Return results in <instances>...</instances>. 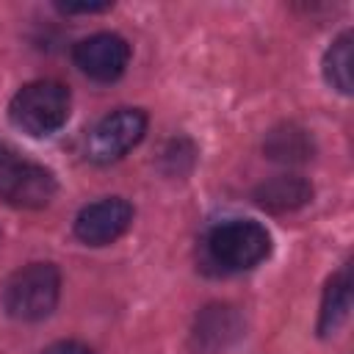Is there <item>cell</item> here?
Masks as SVG:
<instances>
[{
  "mask_svg": "<svg viewBox=\"0 0 354 354\" xmlns=\"http://www.w3.org/2000/svg\"><path fill=\"white\" fill-rule=\"evenodd\" d=\"M263 149L277 163H304L307 158H313V138L296 124H282L268 133Z\"/></svg>",
  "mask_w": 354,
  "mask_h": 354,
  "instance_id": "obj_9",
  "label": "cell"
},
{
  "mask_svg": "<svg viewBox=\"0 0 354 354\" xmlns=\"http://www.w3.org/2000/svg\"><path fill=\"white\" fill-rule=\"evenodd\" d=\"M108 8L111 3H58V11L64 14H100Z\"/></svg>",
  "mask_w": 354,
  "mask_h": 354,
  "instance_id": "obj_14",
  "label": "cell"
},
{
  "mask_svg": "<svg viewBox=\"0 0 354 354\" xmlns=\"http://www.w3.org/2000/svg\"><path fill=\"white\" fill-rule=\"evenodd\" d=\"M324 77L340 94H351V33H340L324 55Z\"/></svg>",
  "mask_w": 354,
  "mask_h": 354,
  "instance_id": "obj_11",
  "label": "cell"
},
{
  "mask_svg": "<svg viewBox=\"0 0 354 354\" xmlns=\"http://www.w3.org/2000/svg\"><path fill=\"white\" fill-rule=\"evenodd\" d=\"M72 61L86 77L97 83H113L130 64V44L119 33H94L75 44Z\"/></svg>",
  "mask_w": 354,
  "mask_h": 354,
  "instance_id": "obj_6",
  "label": "cell"
},
{
  "mask_svg": "<svg viewBox=\"0 0 354 354\" xmlns=\"http://www.w3.org/2000/svg\"><path fill=\"white\" fill-rule=\"evenodd\" d=\"M147 133V113L138 108H119L102 116L88 138H86V158L91 163H116L122 160Z\"/></svg>",
  "mask_w": 354,
  "mask_h": 354,
  "instance_id": "obj_4",
  "label": "cell"
},
{
  "mask_svg": "<svg viewBox=\"0 0 354 354\" xmlns=\"http://www.w3.org/2000/svg\"><path fill=\"white\" fill-rule=\"evenodd\" d=\"M210 257L227 271H246L271 254V235L260 221L232 218L213 227L207 238Z\"/></svg>",
  "mask_w": 354,
  "mask_h": 354,
  "instance_id": "obj_3",
  "label": "cell"
},
{
  "mask_svg": "<svg viewBox=\"0 0 354 354\" xmlns=\"http://www.w3.org/2000/svg\"><path fill=\"white\" fill-rule=\"evenodd\" d=\"M11 160H17L14 149H11V147H6V144H0V169H3V166H8Z\"/></svg>",
  "mask_w": 354,
  "mask_h": 354,
  "instance_id": "obj_15",
  "label": "cell"
},
{
  "mask_svg": "<svg viewBox=\"0 0 354 354\" xmlns=\"http://www.w3.org/2000/svg\"><path fill=\"white\" fill-rule=\"evenodd\" d=\"M351 310V277L348 268H343L340 274H335L324 290V301H321V318H318V332L321 335H332Z\"/></svg>",
  "mask_w": 354,
  "mask_h": 354,
  "instance_id": "obj_10",
  "label": "cell"
},
{
  "mask_svg": "<svg viewBox=\"0 0 354 354\" xmlns=\"http://www.w3.org/2000/svg\"><path fill=\"white\" fill-rule=\"evenodd\" d=\"M232 335H238V324H235V313L230 307H210L196 321V332H194V337L207 348L224 346L227 337H232Z\"/></svg>",
  "mask_w": 354,
  "mask_h": 354,
  "instance_id": "obj_12",
  "label": "cell"
},
{
  "mask_svg": "<svg viewBox=\"0 0 354 354\" xmlns=\"http://www.w3.org/2000/svg\"><path fill=\"white\" fill-rule=\"evenodd\" d=\"M41 354H94L86 343H77V340H58L53 346H47Z\"/></svg>",
  "mask_w": 354,
  "mask_h": 354,
  "instance_id": "obj_13",
  "label": "cell"
},
{
  "mask_svg": "<svg viewBox=\"0 0 354 354\" xmlns=\"http://www.w3.org/2000/svg\"><path fill=\"white\" fill-rule=\"evenodd\" d=\"M69 88L58 80H33L25 83L8 102V116L14 127L28 136H53L69 119Z\"/></svg>",
  "mask_w": 354,
  "mask_h": 354,
  "instance_id": "obj_1",
  "label": "cell"
},
{
  "mask_svg": "<svg viewBox=\"0 0 354 354\" xmlns=\"http://www.w3.org/2000/svg\"><path fill=\"white\" fill-rule=\"evenodd\" d=\"M61 296V274L53 263H28L3 285V310L14 321L47 318Z\"/></svg>",
  "mask_w": 354,
  "mask_h": 354,
  "instance_id": "obj_2",
  "label": "cell"
},
{
  "mask_svg": "<svg viewBox=\"0 0 354 354\" xmlns=\"http://www.w3.org/2000/svg\"><path fill=\"white\" fill-rule=\"evenodd\" d=\"M58 191L55 174L39 163L11 160L0 169V202L19 210H39L53 202Z\"/></svg>",
  "mask_w": 354,
  "mask_h": 354,
  "instance_id": "obj_5",
  "label": "cell"
},
{
  "mask_svg": "<svg viewBox=\"0 0 354 354\" xmlns=\"http://www.w3.org/2000/svg\"><path fill=\"white\" fill-rule=\"evenodd\" d=\"M313 196V185L299 174H279L254 188V202L271 213H288L307 205Z\"/></svg>",
  "mask_w": 354,
  "mask_h": 354,
  "instance_id": "obj_8",
  "label": "cell"
},
{
  "mask_svg": "<svg viewBox=\"0 0 354 354\" xmlns=\"http://www.w3.org/2000/svg\"><path fill=\"white\" fill-rule=\"evenodd\" d=\"M130 224H133V205L122 196H108L86 205L77 213L75 235L88 246H105L113 243L119 235H124Z\"/></svg>",
  "mask_w": 354,
  "mask_h": 354,
  "instance_id": "obj_7",
  "label": "cell"
}]
</instances>
